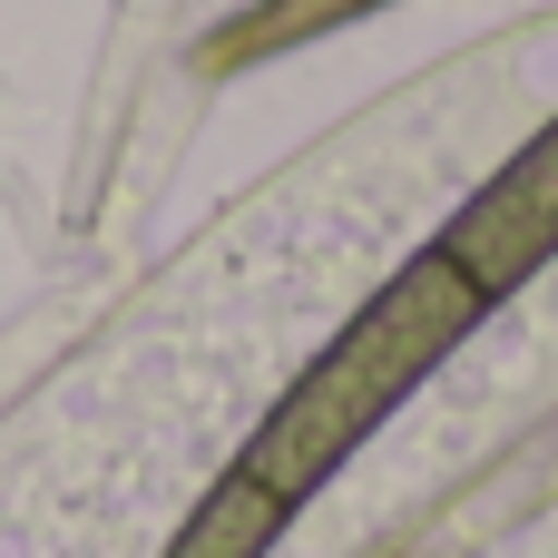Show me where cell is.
Here are the masks:
<instances>
[{"label": "cell", "mask_w": 558, "mask_h": 558, "mask_svg": "<svg viewBox=\"0 0 558 558\" xmlns=\"http://www.w3.org/2000/svg\"><path fill=\"white\" fill-rule=\"evenodd\" d=\"M363 10H373V0H363Z\"/></svg>", "instance_id": "4"}, {"label": "cell", "mask_w": 558, "mask_h": 558, "mask_svg": "<svg viewBox=\"0 0 558 558\" xmlns=\"http://www.w3.org/2000/svg\"><path fill=\"white\" fill-rule=\"evenodd\" d=\"M441 255H451L490 304L520 294V284L558 255V118L490 177V186H471V206L441 226Z\"/></svg>", "instance_id": "2"}, {"label": "cell", "mask_w": 558, "mask_h": 558, "mask_svg": "<svg viewBox=\"0 0 558 558\" xmlns=\"http://www.w3.org/2000/svg\"><path fill=\"white\" fill-rule=\"evenodd\" d=\"M481 314H490V294L441 255V245H422L304 373H294V392L265 412V432L245 441V471L294 510V500H314L471 333H481Z\"/></svg>", "instance_id": "1"}, {"label": "cell", "mask_w": 558, "mask_h": 558, "mask_svg": "<svg viewBox=\"0 0 558 558\" xmlns=\"http://www.w3.org/2000/svg\"><path fill=\"white\" fill-rule=\"evenodd\" d=\"M275 539H284V500L235 461L226 481H206V500L177 520V539H167L157 558H265Z\"/></svg>", "instance_id": "3"}]
</instances>
